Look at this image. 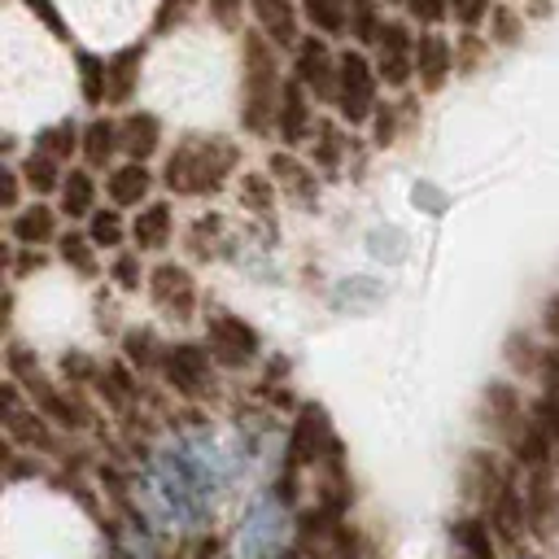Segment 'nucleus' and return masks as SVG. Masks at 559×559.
<instances>
[{
  "label": "nucleus",
  "instance_id": "obj_1",
  "mask_svg": "<svg viewBox=\"0 0 559 559\" xmlns=\"http://www.w3.org/2000/svg\"><path fill=\"white\" fill-rule=\"evenodd\" d=\"M236 144L223 135H188L175 144V153L166 157V188L197 197V192H218L223 179L236 166Z\"/></svg>",
  "mask_w": 559,
  "mask_h": 559
},
{
  "label": "nucleus",
  "instance_id": "obj_2",
  "mask_svg": "<svg viewBox=\"0 0 559 559\" xmlns=\"http://www.w3.org/2000/svg\"><path fill=\"white\" fill-rule=\"evenodd\" d=\"M240 83H245V96H240V100H245V105H240V122H245V131L266 135L271 122H275V114H280L284 83H280L271 44L258 39V35H245V74H240Z\"/></svg>",
  "mask_w": 559,
  "mask_h": 559
},
{
  "label": "nucleus",
  "instance_id": "obj_3",
  "mask_svg": "<svg viewBox=\"0 0 559 559\" xmlns=\"http://www.w3.org/2000/svg\"><path fill=\"white\" fill-rule=\"evenodd\" d=\"M288 507L275 493H258L236 528V559H275L288 542Z\"/></svg>",
  "mask_w": 559,
  "mask_h": 559
},
{
  "label": "nucleus",
  "instance_id": "obj_4",
  "mask_svg": "<svg viewBox=\"0 0 559 559\" xmlns=\"http://www.w3.org/2000/svg\"><path fill=\"white\" fill-rule=\"evenodd\" d=\"M376 66L362 52H341L336 57V96L332 105L341 109L345 122H367L376 118Z\"/></svg>",
  "mask_w": 559,
  "mask_h": 559
},
{
  "label": "nucleus",
  "instance_id": "obj_5",
  "mask_svg": "<svg viewBox=\"0 0 559 559\" xmlns=\"http://www.w3.org/2000/svg\"><path fill=\"white\" fill-rule=\"evenodd\" d=\"M205 341H210L214 362H223V367H245V362L258 358V349H262L258 332H253L240 314H227V310H218V314L205 319Z\"/></svg>",
  "mask_w": 559,
  "mask_h": 559
},
{
  "label": "nucleus",
  "instance_id": "obj_6",
  "mask_svg": "<svg viewBox=\"0 0 559 559\" xmlns=\"http://www.w3.org/2000/svg\"><path fill=\"white\" fill-rule=\"evenodd\" d=\"M162 376L170 380L175 393L201 397L214 389V354L201 345H166L162 354Z\"/></svg>",
  "mask_w": 559,
  "mask_h": 559
},
{
  "label": "nucleus",
  "instance_id": "obj_7",
  "mask_svg": "<svg viewBox=\"0 0 559 559\" xmlns=\"http://www.w3.org/2000/svg\"><path fill=\"white\" fill-rule=\"evenodd\" d=\"M415 39L406 22H384L380 35H376V74L389 83V87H406L415 79Z\"/></svg>",
  "mask_w": 559,
  "mask_h": 559
},
{
  "label": "nucleus",
  "instance_id": "obj_8",
  "mask_svg": "<svg viewBox=\"0 0 559 559\" xmlns=\"http://www.w3.org/2000/svg\"><path fill=\"white\" fill-rule=\"evenodd\" d=\"M148 297L166 319H179V323L192 319V310H197V284H192L188 266H179V262H162L148 271Z\"/></svg>",
  "mask_w": 559,
  "mask_h": 559
},
{
  "label": "nucleus",
  "instance_id": "obj_9",
  "mask_svg": "<svg viewBox=\"0 0 559 559\" xmlns=\"http://www.w3.org/2000/svg\"><path fill=\"white\" fill-rule=\"evenodd\" d=\"M293 70H297V83L310 87L314 96H323V100L336 96V57H332L328 39H319V35L301 39L293 52Z\"/></svg>",
  "mask_w": 559,
  "mask_h": 559
},
{
  "label": "nucleus",
  "instance_id": "obj_10",
  "mask_svg": "<svg viewBox=\"0 0 559 559\" xmlns=\"http://www.w3.org/2000/svg\"><path fill=\"white\" fill-rule=\"evenodd\" d=\"M450 70H454V48H450V39H445L441 31H424V35L415 39V79H419V87H424V92H437V87L450 79Z\"/></svg>",
  "mask_w": 559,
  "mask_h": 559
},
{
  "label": "nucleus",
  "instance_id": "obj_11",
  "mask_svg": "<svg viewBox=\"0 0 559 559\" xmlns=\"http://www.w3.org/2000/svg\"><path fill=\"white\" fill-rule=\"evenodd\" d=\"M275 127H280V140H284V144H301L306 131H314V114H310V105H306V87H301L297 79L284 83Z\"/></svg>",
  "mask_w": 559,
  "mask_h": 559
},
{
  "label": "nucleus",
  "instance_id": "obj_12",
  "mask_svg": "<svg viewBox=\"0 0 559 559\" xmlns=\"http://www.w3.org/2000/svg\"><path fill=\"white\" fill-rule=\"evenodd\" d=\"M170 236H175V214H170V205H166V201L144 205V210L135 214V223H131L135 253H157V249H166V245H170Z\"/></svg>",
  "mask_w": 559,
  "mask_h": 559
},
{
  "label": "nucleus",
  "instance_id": "obj_13",
  "mask_svg": "<svg viewBox=\"0 0 559 559\" xmlns=\"http://www.w3.org/2000/svg\"><path fill=\"white\" fill-rule=\"evenodd\" d=\"M148 188H153V175L144 162H122L105 175V197L114 205H140L148 197Z\"/></svg>",
  "mask_w": 559,
  "mask_h": 559
},
{
  "label": "nucleus",
  "instance_id": "obj_14",
  "mask_svg": "<svg viewBox=\"0 0 559 559\" xmlns=\"http://www.w3.org/2000/svg\"><path fill=\"white\" fill-rule=\"evenodd\" d=\"M249 9L262 22L271 44H280V48L297 44V4L293 0H249Z\"/></svg>",
  "mask_w": 559,
  "mask_h": 559
},
{
  "label": "nucleus",
  "instance_id": "obj_15",
  "mask_svg": "<svg viewBox=\"0 0 559 559\" xmlns=\"http://www.w3.org/2000/svg\"><path fill=\"white\" fill-rule=\"evenodd\" d=\"M118 131H122V153L131 157V162H144V157H153L157 153V144H162V122L153 118V114H127L122 122H118Z\"/></svg>",
  "mask_w": 559,
  "mask_h": 559
},
{
  "label": "nucleus",
  "instance_id": "obj_16",
  "mask_svg": "<svg viewBox=\"0 0 559 559\" xmlns=\"http://www.w3.org/2000/svg\"><path fill=\"white\" fill-rule=\"evenodd\" d=\"M83 157H87V166L96 170V166H109L114 162V153H122V131H118V122H109V118H96V122H87L83 127Z\"/></svg>",
  "mask_w": 559,
  "mask_h": 559
},
{
  "label": "nucleus",
  "instance_id": "obj_17",
  "mask_svg": "<svg viewBox=\"0 0 559 559\" xmlns=\"http://www.w3.org/2000/svg\"><path fill=\"white\" fill-rule=\"evenodd\" d=\"M9 231H13V240L26 245V249H31V245H48V240L57 236V214H52L48 205H26V210L13 214Z\"/></svg>",
  "mask_w": 559,
  "mask_h": 559
},
{
  "label": "nucleus",
  "instance_id": "obj_18",
  "mask_svg": "<svg viewBox=\"0 0 559 559\" xmlns=\"http://www.w3.org/2000/svg\"><path fill=\"white\" fill-rule=\"evenodd\" d=\"M61 214H70V218H92L96 214V179H92V170H70L66 175Z\"/></svg>",
  "mask_w": 559,
  "mask_h": 559
},
{
  "label": "nucleus",
  "instance_id": "obj_19",
  "mask_svg": "<svg viewBox=\"0 0 559 559\" xmlns=\"http://www.w3.org/2000/svg\"><path fill=\"white\" fill-rule=\"evenodd\" d=\"M140 48H122L114 61H109V83H105V105H122L140 79Z\"/></svg>",
  "mask_w": 559,
  "mask_h": 559
},
{
  "label": "nucleus",
  "instance_id": "obj_20",
  "mask_svg": "<svg viewBox=\"0 0 559 559\" xmlns=\"http://www.w3.org/2000/svg\"><path fill=\"white\" fill-rule=\"evenodd\" d=\"M301 13L319 35H345L349 31V4L345 0H301Z\"/></svg>",
  "mask_w": 559,
  "mask_h": 559
},
{
  "label": "nucleus",
  "instance_id": "obj_21",
  "mask_svg": "<svg viewBox=\"0 0 559 559\" xmlns=\"http://www.w3.org/2000/svg\"><path fill=\"white\" fill-rule=\"evenodd\" d=\"M349 4V35L358 44H376L384 17H380V0H345Z\"/></svg>",
  "mask_w": 559,
  "mask_h": 559
},
{
  "label": "nucleus",
  "instance_id": "obj_22",
  "mask_svg": "<svg viewBox=\"0 0 559 559\" xmlns=\"http://www.w3.org/2000/svg\"><path fill=\"white\" fill-rule=\"evenodd\" d=\"M22 175H26L31 192H39V197L61 192V183H66V179H57V157H48V153H31V157L22 162Z\"/></svg>",
  "mask_w": 559,
  "mask_h": 559
},
{
  "label": "nucleus",
  "instance_id": "obj_23",
  "mask_svg": "<svg viewBox=\"0 0 559 559\" xmlns=\"http://www.w3.org/2000/svg\"><path fill=\"white\" fill-rule=\"evenodd\" d=\"M122 236H127V223H122L118 210H96V214L87 218V240H92L96 249H118Z\"/></svg>",
  "mask_w": 559,
  "mask_h": 559
},
{
  "label": "nucleus",
  "instance_id": "obj_24",
  "mask_svg": "<svg viewBox=\"0 0 559 559\" xmlns=\"http://www.w3.org/2000/svg\"><path fill=\"white\" fill-rule=\"evenodd\" d=\"M79 144H83V140H79L74 122H57V127H48V131L35 135V153H48V157H66V153H74Z\"/></svg>",
  "mask_w": 559,
  "mask_h": 559
},
{
  "label": "nucleus",
  "instance_id": "obj_25",
  "mask_svg": "<svg viewBox=\"0 0 559 559\" xmlns=\"http://www.w3.org/2000/svg\"><path fill=\"white\" fill-rule=\"evenodd\" d=\"M61 258H66V266H74L79 275H96V245H92L87 236H79V231L61 236Z\"/></svg>",
  "mask_w": 559,
  "mask_h": 559
},
{
  "label": "nucleus",
  "instance_id": "obj_26",
  "mask_svg": "<svg viewBox=\"0 0 559 559\" xmlns=\"http://www.w3.org/2000/svg\"><path fill=\"white\" fill-rule=\"evenodd\" d=\"M524 35V17L511 4H493L489 9V39L493 44H515Z\"/></svg>",
  "mask_w": 559,
  "mask_h": 559
},
{
  "label": "nucleus",
  "instance_id": "obj_27",
  "mask_svg": "<svg viewBox=\"0 0 559 559\" xmlns=\"http://www.w3.org/2000/svg\"><path fill=\"white\" fill-rule=\"evenodd\" d=\"M122 345H127V358H131L135 367H162V354H166V349L153 341V332H148V328L127 332V341H122Z\"/></svg>",
  "mask_w": 559,
  "mask_h": 559
},
{
  "label": "nucleus",
  "instance_id": "obj_28",
  "mask_svg": "<svg viewBox=\"0 0 559 559\" xmlns=\"http://www.w3.org/2000/svg\"><path fill=\"white\" fill-rule=\"evenodd\" d=\"M402 9H406V17L411 22H419V26H437L445 13H450V0H402Z\"/></svg>",
  "mask_w": 559,
  "mask_h": 559
},
{
  "label": "nucleus",
  "instance_id": "obj_29",
  "mask_svg": "<svg viewBox=\"0 0 559 559\" xmlns=\"http://www.w3.org/2000/svg\"><path fill=\"white\" fill-rule=\"evenodd\" d=\"M109 275L118 280V288L135 293V288H140V275H144V271H140V253H135V249H131V253H118L114 266H109Z\"/></svg>",
  "mask_w": 559,
  "mask_h": 559
},
{
  "label": "nucleus",
  "instance_id": "obj_30",
  "mask_svg": "<svg viewBox=\"0 0 559 559\" xmlns=\"http://www.w3.org/2000/svg\"><path fill=\"white\" fill-rule=\"evenodd\" d=\"M450 13H454V22L459 26H480L485 17H489V0H450Z\"/></svg>",
  "mask_w": 559,
  "mask_h": 559
},
{
  "label": "nucleus",
  "instance_id": "obj_31",
  "mask_svg": "<svg viewBox=\"0 0 559 559\" xmlns=\"http://www.w3.org/2000/svg\"><path fill=\"white\" fill-rule=\"evenodd\" d=\"M210 17L223 26V31H236L240 26V13H245V0H205Z\"/></svg>",
  "mask_w": 559,
  "mask_h": 559
},
{
  "label": "nucleus",
  "instance_id": "obj_32",
  "mask_svg": "<svg viewBox=\"0 0 559 559\" xmlns=\"http://www.w3.org/2000/svg\"><path fill=\"white\" fill-rule=\"evenodd\" d=\"M397 140V105L376 109V144H393Z\"/></svg>",
  "mask_w": 559,
  "mask_h": 559
},
{
  "label": "nucleus",
  "instance_id": "obj_33",
  "mask_svg": "<svg viewBox=\"0 0 559 559\" xmlns=\"http://www.w3.org/2000/svg\"><path fill=\"white\" fill-rule=\"evenodd\" d=\"M26 4H31V9H35V13H39V17H44V22H48V26L61 35V17H57V9H52L48 0H26Z\"/></svg>",
  "mask_w": 559,
  "mask_h": 559
},
{
  "label": "nucleus",
  "instance_id": "obj_34",
  "mask_svg": "<svg viewBox=\"0 0 559 559\" xmlns=\"http://www.w3.org/2000/svg\"><path fill=\"white\" fill-rule=\"evenodd\" d=\"M4 205L17 210V170H4Z\"/></svg>",
  "mask_w": 559,
  "mask_h": 559
},
{
  "label": "nucleus",
  "instance_id": "obj_35",
  "mask_svg": "<svg viewBox=\"0 0 559 559\" xmlns=\"http://www.w3.org/2000/svg\"><path fill=\"white\" fill-rule=\"evenodd\" d=\"M384 4H402V0H384Z\"/></svg>",
  "mask_w": 559,
  "mask_h": 559
}]
</instances>
